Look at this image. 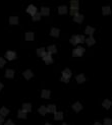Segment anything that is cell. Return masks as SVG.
I'll use <instances>...</instances> for the list:
<instances>
[{"instance_id":"cell-27","label":"cell","mask_w":112,"mask_h":125,"mask_svg":"<svg viewBox=\"0 0 112 125\" xmlns=\"http://www.w3.org/2000/svg\"><path fill=\"white\" fill-rule=\"evenodd\" d=\"M38 112L41 114V115H46V113H47V107H45V106H41L39 109H38Z\"/></svg>"},{"instance_id":"cell-25","label":"cell","mask_w":112,"mask_h":125,"mask_svg":"<svg viewBox=\"0 0 112 125\" xmlns=\"http://www.w3.org/2000/svg\"><path fill=\"white\" fill-rule=\"evenodd\" d=\"M8 112H9V110L7 109V108H5V107H2L1 109H0V115L3 116V117H5L6 115L8 114Z\"/></svg>"},{"instance_id":"cell-1","label":"cell","mask_w":112,"mask_h":125,"mask_svg":"<svg viewBox=\"0 0 112 125\" xmlns=\"http://www.w3.org/2000/svg\"><path fill=\"white\" fill-rule=\"evenodd\" d=\"M84 52H85V48H83V47H77V48L73 50L72 56L73 57H81V56H83Z\"/></svg>"},{"instance_id":"cell-8","label":"cell","mask_w":112,"mask_h":125,"mask_svg":"<svg viewBox=\"0 0 112 125\" xmlns=\"http://www.w3.org/2000/svg\"><path fill=\"white\" fill-rule=\"evenodd\" d=\"M59 34H60V31L58 29H56V28H53L52 30H51V33H50V35L52 36V37H55V38H58L59 37Z\"/></svg>"},{"instance_id":"cell-15","label":"cell","mask_w":112,"mask_h":125,"mask_svg":"<svg viewBox=\"0 0 112 125\" xmlns=\"http://www.w3.org/2000/svg\"><path fill=\"white\" fill-rule=\"evenodd\" d=\"M5 76L7 77V78H12L13 76H14V70L12 69H7L5 72Z\"/></svg>"},{"instance_id":"cell-6","label":"cell","mask_w":112,"mask_h":125,"mask_svg":"<svg viewBox=\"0 0 112 125\" xmlns=\"http://www.w3.org/2000/svg\"><path fill=\"white\" fill-rule=\"evenodd\" d=\"M70 44H72V45H77V44H80V40H79V35L76 36H72L69 40Z\"/></svg>"},{"instance_id":"cell-16","label":"cell","mask_w":112,"mask_h":125,"mask_svg":"<svg viewBox=\"0 0 112 125\" xmlns=\"http://www.w3.org/2000/svg\"><path fill=\"white\" fill-rule=\"evenodd\" d=\"M46 53L47 52H45V48H39L38 50H37V55H38L39 57H43L46 55Z\"/></svg>"},{"instance_id":"cell-24","label":"cell","mask_w":112,"mask_h":125,"mask_svg":"<svg viewBox=\"0 0 112 125\" xmlns=\"http://www.w3.org/2000/svg\"><path fill=\"white\" fill-rule=\"evenodd\" d=\"M47 112L55 113L56 112V106H55V105H49V106L47 107Z\"/></svg>"},{"instance_id":"cell-37","label":"cell","mask_w":112,"mask_h":125,"mask_svg":"<svg viewBox=\"0 0 112 125\" xmlns=\"http://www.w3.org/2000/svg\"><path fill=\"white\" fill-rule=\"evenodd\" d=\"M5 125H15L14 124V122H13V121L12 120H8V121H6V122H5Z\"/></svg>"},{"instance_id":"cell-2","label":"cell","mask_w":112,"mask_h":125,"mask_svg":"<svg viewBox=\"0 0 112 125\" xmlns=\"http://www.w3.org/2000/svg\"><path fill=\"white\" fill-rule=\"evenodd\" d=\"M5 58L8 59L9 61H11V60H14L16 58V53L14 51H7L5 53Z\"/></svg>"},{"instance_id":"cell-35","label":"cell","mask_w":112,"mask_h":125,"mask_svg":"<svg viewBox=\"0 0 112 125\" xmlns=\"http://www.w3.org/2000/svg\"><path fill=\"white\" fill-rule=\"evenodd\" d=\"M79 40H80V44H83L84 42H86V39H85L84 36H79Z\"/></svg>"},{"instance_id":"cell-4","label":"cell","mask_w":112,"mask_h":125,"mask_svg":"<svg viewBox=\"0 0 112 125\" xmlns=\"http://www.w3.org/2000/svg\"><path fill=\"white\" fill-rule=\"evenodd\" d=\"M27 12L30 13V14L33 16V15H35L38 11H37V7H36V6H34V5H29V7L27 8Z\"/></svg>"},{"instance_id":"cell-28","label":"cell","mask_w":112,"mask_h":125,"mask_svg":"<svg viewBox=\"0 0 112 125\" xmlns=\"http://www.w3.org/2000/svg\"><path fill=\"white\" fill-rule=\"evenodd\" d=\"M26 40L27 41H33L34 40V34L31 33V32L26 33Z\"/></svg>"},{"instance_id":"cell-18","label":"cell","mask_w":112,"mask_h":125,"mask_svg":"<svg viewBox=\"0 0 112 125\" xmlns=\"http://www.w3.org/2000/svg\"><path fill=\"white\" fill-rule=\"evenodd\" d=\"M86 43H87L88 46H93L94 44L96 43V41H95V39L93 38V36H91L88 39H86Z\"/></svg>"},{"instance_id":"cell-36","label":"cell","mask_w":112,"mask_h":125,"mask_svg":"<svg viewBox=\"0 0 112 125\" xmlns=\"http://www.w3.org/2000/svg\"><path fill=\"white\" fill-rule=\"evenodd\" d=\"M61 82H69V78H66V77H63V76H61Z\"/></svg>"},{"instance_id":"cell-21","label":"cell","mask_w":112,"mask_h":125,"mask_svg":"<svg viewBox=\"0 0 112 125\" xmlns=\"http://www.w3.org/2000/svg\"><path fill=\"white\" fill-rule=\"evenodd\" d=\"M49 13H50V9L48 7H42L41 8V15H49Z\"/></svg>"},{"instance_id":"cell-12","label":"cell","mask_w":112,"mask_h":125,"mask_svg":"<svg viewBox=\"0 0 112 125\" xmlns=\"http://www.w3.org/2000/svg\"><path fill=\"white\" fill-rule=\"evenodd\" d=\"M62 76L63 77H66V78H70V76H71V71H70V69L68 68H65L62 71Z\"/></svg>"},{"instance_id":"cell-3","label":"cell","mask_w":112,"mask_h":125,"mask_svg":"<svg viewBox=\"0 0 112 125\" xmlns=\"http://www.w3.org/2000/svg\"><path fill=\"white\" fill-rule=\"evenodd\" d=\"M43 60H44V62H45L46 64H51V63H53L52 56H51V54H49L48 52H47L46 55L43 57Z\"/></svg>"},{"instance_id":"cell-30","label":"cell","mask_w":112,"mask_h":125,"mask_svg":"<svg viewBox=\"0 0 112 125\" xmlns=\"http://www.w3.org/2000/svg\"><path fill=\"white\" fill-rule=\"evenodd\" d=\"M56 52H57V49L54 45H51L48 47V53L49 54H53V53H56Z\"/></svg>"},{"instance_id":"cell-39","label":"cell","mask_w":112,"mask_h":125,"mask_svg":"<svg viewBox=\"0 0 112 125\" xmlns=\"http://www.w3.org/2000/svg\"><path fill=\"white\" fill-rule=\"evenodd\" d=\"M2 89H3V84H2L1 82H0V91H1Z\"/></svg>"},{"instance_id":"cell-31","label":"cell","mask_w":112,"mask_h":125,"mask_svg":"<svg viewBox=\"0 0 112 125\" xmlns=\"http://www.w3.org/2000/svg\"><path fill=\"white\" fill-rule=\"evenodd\" d=\"M69 13L71 15H73V16H76L79 14V9H76V8H70V11Z\"/></svg>"},{"instance_id":"cell-38","label":"cell","mask_w":112,"mask_h":125,"mask_svg":"<svg viewBox=\"0 0 112 125\" xmlns=\"http://www.w3.org/2000/svg\"><path fill=\"white\" fill-rule=\"evenodd\" d=\"M3 122H4V117L0 115V125H2V124H3Z\"/></svg>"},{"instance_id":"cell-11","label":"cell","mask_w":112,"mask_h":125,"mask_svg":"<svg viewBox=\"0 0 112 125\" xmlns=\"http://www.w3.org/2000/svg\"><path fill=\"white\" fill-rule=\"evenodd\" d=\"M41 97H42L43 99H49V98H50V91L43 90L42 93H41Z\"/></svg>"},{"instance_id":"cell-9","label":"cell","mask_w":112,"mask_h":125,"mask_svg":"<svg viewBox=\"0 0 112 125\" xmlns=\"http://www.w3.org/2000/svg\"><path fill=\"white\" fill-rule=\"evenodd\" d=\"M102 13H103L104 15L111 14V9L109 6H103V7H102Z\"/></svg>"},{"instance_id":"cell-10","label":"cell","mask_w":112,"mask_h":125,"mask_svg":"<svg viewBox=\"0 0 112 125\" xmlns=\"http://www.w3.org/2000/svg\"><path fill=\"white\" fill-rule=\"evenodd\" d=\"M73 21L76 22H77V23H81L83 22V21H84V15H81V14H77V15H76V16H73Z\"/></svg>"},{"instance_id":"cell-23","label":"cell","mask_w":112,"mask_h":125,"mask_svg":"<svg viewBox=\"0 0 112 125\" xmlns=\"http://www.w3.org/2000/svg\"><path fill=\"white\" fill-rule=\"evenodd\" d=\"M111 105H112V103L109 100H105V101H103V103H102V106H103L105 109H109L111 107Z\"/></svg>"},{"instance_id":"cell-29","label":"cell","mask_w":112,"mask_h":125,"mask_svg":"<svg viewBox=\"0 0 112 125\" xmlns=\"http://www.w3.org/2000/svg\"><path fill=\"white\" fill-rule=\"evenodd\" d=\"M18 117L20 118V119H26V118H27V113L23 112L22 110H19L18 113Z\"/></svg>"},{"instance_id":"cell-5","label":"cell","mask_w":112,"mask_h":125,"mask_svg":"<svg viewBox=\"0 0 112 125\" xmlns=\"http://www.w3.org/2000/svg\"><path fill=\"white\" fill-rule=\"evenodd\" d=\"M72 109H73L74 112L77 113V112H80V111L83 109V106H81V104L80 102H76V103H74L72 105Z\"/></svg>"},{"instance_id":"cell-13","label":"cell","mask_w":112,"mask_h":125,"mask_svg":"<svg viewBox=\"0 0 112 125\" xmlns=\"http://www.w3.org/2000/svg\"><path fill=\"white\" fill-rule=\"evenodd\" d=\"M76 82L77 83H83L86 82V76L84 75V74H79V75L76 76Z\"/></svg>"},{"instance_id":"cell-20","label":"cell","mask_w":112,"mask_h":125,"mask_svg":"<svg viewBox=\"0 0 112 125\" xmlns=\"http://www.w3.org/2000/svg\"><path fill=\"white\" fill-rule=\"evenodd\" d=\"M67 12V7L65 5H62V6H59L58 7V13L59 14H65Z\"/></svg>"},{"instance_id":"cell-14","label":"cell","mask_w":112,"mask_h":125,"mask_svg":"<svg viewBox=\"0 0 112 125\" xmlns=\"http://www.w3.org/2000/svg\"><path fill=\"white\" fill-rule=\"evenodd\" d=\"M23 76H25L26 79H31L33 77V72L31 71L30 69H28V70H26V71L23 72Z\"/></svg>"},{"instance_id":"cell-26","label":"cell","mask_w":112,"mask_h":125,"mask_svg":"<svg viewBox=\"0 0 112 125\" xmlns=\"http://www.w3.org/2000/svg\"><path fill=\"white\" fill-rule=\"evenodd\" d=\"M79 5H80V3L77 0H72V1H70V8H76V9H79Z\"/></svg>"},{"instance_id":"cell-19","label":"cell","mask_w":112,"mask_h":125,"mask_svg":"<svg viewBox=\"0 0 112 125\" xmlns=\"http://www.w3.org/2000/svg\"><path fill=\"white\" fill-rule=\"evenodd\" d=\"M85 33H86L87 35H89V37H91V36L95 33V29H94V28H92V26H87V28H86V31H85Z\"/></svg>"},{"instance_id":"cell-42","label":"cell","mask_w":112,"mask_h":125,"mask_svg":"<svg viewBox=\"0 0 112 125\" xmlns=\"http://www.w3.org/2000/svg\"><path fill=\"white\" fill-rule=\"evenodd\" d=\"M62 125H67V124H65V123H64V124H62Z\"/></svg>"},{"instance_id":"cell-40","label":"cell","mask_w":112,"mask_h":125,"mask_svg":"<svg viewBox=\"0 0 112 125\" xmlns=\"http://www.w3.org/2000/svg\"><path fill=\"white\" fill-rule=\"evenodd\" d=\"M94 125H102V124L99 123V122H96V123H94Z\"/></svg>"},{"instance_id":"cell-32","label":"cell","mask_w":112,"mask_h":125,"mask_svg":"<svg viewBox=\"0 0 112 125\" xmlns=\"http://www.w3.org/2000/svg\"><path fill=\"white\" fill-rule=\"evenodd\" d=\"M40 19H41V13L40 12H37L35 15H33V21L37 22V21H40Z\"/></svg>"},{"instance_id":"cell-33","label":"cell","mask_w":112,"mask_h":125,"mask_svg":"<svg viewBox=\"0 0 112 125\" xmlns=\"http://www.w3.org/2000/svg\"><path fill=\"white\" fill-rule=\"evenodd\" d=\"M104 125H112V119H110V118L104 119Z\"/></svg>"},{"instance_id":"cell-7","label":"cell","mask_w":112,"mask_h":125,"mask_svg":"<svg viewBox=\"0 0 112 125\" xmlns=\"http://www.w3.org/2000/svg\"><path fill=\"white\" fill-rule=\"evenodd\" d=\"M22 111H23V112H26V113L31 112V111H32V105L29 104V103L23 104L22 105Z\"/></svg>"},{"instance_id":"cell-34","label":"cell","mask_w":112,"mask_h":125,"mask_svg":"<svg viewBox=\"0 0 112 125\" xmlns=\"http://www.w3.org/2000/svg\"><path fill=\"white\" fill-rule=\"evenodd\" d=\"M5 63H6V60H4V58L0 57V67H3L5 65Z\"/></svg>"},{"instance_id":"cell-22","label":"cell","mask_w":112,"mask_h":125,"mask_svg":"<svg viewBox=\"0 0 112 125\" xmlns=\"http://www.w3.org/2000/svg\"><path fill=\"white\" fill-rule=\"evenodd\" d=\"M54 119L55 120H62L63 119V113L62 112H55L54 113Z\"/></svg>"},{"instance_id":"cell-17","label":"cell","mask_w":112,"mask_h":125,"mask_svg":"<svg viewBox=\"0 0 112 125\" xmlns=\"http://www.w3.org/2000/svg\"><path fill=\"white\" fill-rule=\"evenodd\" d=\"M9 23L10 25H18V16H10L9 17Z\"/></svg>"},{"instance_id":"cell-41","label":"cell","mask_w":112,"mask_h":125,"mask_svg":"<svg viewBox=\"0 0 112 125\" xmlns=\"http://www.w3.org/2000/svg\"><path fill=\"white\" fill-rule=\"evenodd\" d=\"M45 125H52V124H50V123H46Z\"/></svg>"}]
</instances>
